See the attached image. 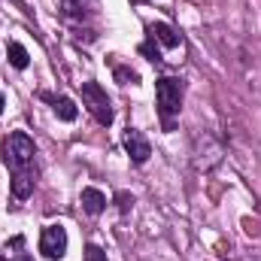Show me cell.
Returning a JSON list of instances; mask_svg holds the SVG:
<instances>
[{
    "instance_id": "cell-1",
    "label": "cell",
    "mask_w": 261,
    "mask_h": 261,
    "mask_svg": "<svg viewBox=\"0 0 261 261\" xmlns=\"http://www.w3.org/2000/svg\"><path fill=\"white\" fill-rule=\"evenodd\" d=\"M0 158L12 173V179H9L12 195L18 200H28L34 195V186H37V164H34L37 161V146H34V140L24 130H12L0 143Z\"/></svg>"
},
{
    "instance_id": "cell-2",
    "label": "cell",
    "mask_w": 261,
    "mask_h": 261,
    "mask_svg": "<svg viewBox=\"0 0 261 261\" xmlns=\"http://www.w3.org/2000/svg\"><path fill=\"white\" fill-rule=\"evenodd\" d=\"M182 97H186V82L176 76H161L155 82V100H158V116L164 122V130H173V119L182 110Z\"/></svg>"
},
{
    "instance_id": "cell-3",
    "label": "cell",
    "mask_w": 261,
    "mask_h": 261,
    "mask_svg": "<svg viewBox=\"0 0 261 261\" xmlns=\"http://www.w3.org/2000/svg\"><path fill=\"white\" fill-rule=\"evenodd\" d=\"M82 103L88 107V113H91L100 125H113V119H116L113 103H110L107 91H103L97 82H82Z\"/></svg>"
},
{
    "instance_id": "cell-4",
    "label": "cell",
    "mask_w": 261,
    "mask_h": 261,
    "mask_svg": "<svg viewBox=\"0 0 261 261\" xmlns=\"http://www.w3.org/2000/svg\"><path fill=\"white\" fill-rule=\"evenodd\" d=\"M192 155H195L197 170H213L222 161V146L216 143V137L210 130H197L192 140Z\"/></svg>"
},
{
    "instance_id": "cell-5",
    "label": "cell",
    "mask_w": 261,
    "mask_h": 261,
    "mask_svg": "<svg viewBox=\"0 0 261 261\" xmlns=\"http://www.w3.org/2000/svg\"><path fill=\"white\" fill-rule=\"evenodd\" d=\"M40 252H43L49 261L64 258V252H67L64 225H46V228H43V234H40Z\"/></svg>"
},
{
    "instance_id": "cell-6",
    "label": "cell",
    "mask_w": 261,
    "mask_h": 261,
    "mask_svg": "<svg viewBox=\"0 0 261 261\" xmlns=\"http://www.w3.org/2000/svg\"><path fill=\"white\" fill-rule=\"evenodd\" d=\"M122 143H125V149H128V155H130V161H134V164H146V161H149V155H152V146H149V140H146V137H143L137 128H128V130H125Z\"/></svg>"
},
{
    "instance_id": "cell-7",
    "label": "cell",
    "mask_w": 261,
    "mask_h": 261,
    "mask_svg": "<svg viewBox=\"0 0 261 261\" xmlns=\"http://www.w3.org/2000/svg\"><path fill=\"white\" fill-rule=\"evenodd\" d=\"M61 12L70 21H88L97 12V0H61Z\"/></svg>"
},
{
    "instance_id": "cell-8",
    "label": "cell",
    "mask_w": 261,
    "mask_h": 261,
    "mask_svg": "<svg viewBox=\"0 0 261 261\" xmlns=\"http://www.w3.org/2000/svg\"><path fill=\"white\" fill-rule=\"evenodd\" d=\"M79 200H82V210H85L88 216H100V213L107 210V195H103L100 189H94V186L82 189V195H79Z\"/></svg>"
},
{
    "instance_id": "cell-9",
    "label": "cell",
    "mask_w": 261,
    "mask_h": 261,
    "mask_svg": "<svg viewBox=\"0 0 261 261\" xmlns=\"http://www.w3.org/2000/svg\"><path fill=\"white\" fill-rule=\"evenodd\" d=\"M149 37H152V40H158V43H161V46H167V49H176V46L182 43V37H179L170 24H164V21L149 24Z\"/></svg>"
},
{
    "instance_id": "cell-10",
    "label": "cell",
    "mask_w": 261,
    "mask_h": 261,
    "mask_svg": "<svg viewBox=\"0 0 261 261\" xmlns=\"http://www.w3.org/2000/svg\"><path fill=\"white\" fill-rule=\"evenodd\" d=\"M43 100L52 103V110H55V116H58L61 122H76L79 110H76V103H73L70 97H52V94H43Z\"/></svg>"
},
{
    "instance_id": "cell-11",
    "label": "cell",
    "mask_w": 261,
    "mask_h": 261,
    "mask_svg": "<svg viewBox=\"0 0 261 261\" xmlns=\"http://www.w3.org/2000/svg\"><path fill=\"white\" fill-rule=\"evenodd\" d=\"M9 64L15 67V70H24V67L31 64V55H28V49L21 46V43H9Z\"/></svg>"
},
{
    "instance_id": "cell-12",
    "label": "cell",
    "mask_w": 261,
    "mask_h": 261,
    "mask_svg": "<svg viewBox=\"0 0 261 261\" xmlns=\"http://www.w3.org/2000/svg\"><path fill=\"white\" fill-rule=\"evenodd\" d=\"M116 79L122 82V85H137L140 82V76H137V70H130V67H122V64H116Z\"/></svg>"
},
{
    "instance_id": "cell-13",
    "label": "cell",
    "mask_w": 261,
    "mask_h": 261,
    "mask_svg": "<svg viewBox=\"0 0 261 261\" xmlns=\"http://www.w3.org/2000/svg\"><path fill=\"white\" fill-rule=\"evenodd\" d=\"M140 52H143V55H146V58H149L152 64H158V61H161V55H158V49L152 46V37H149V40H146V43L140 46Z\"/></svg>"
},
{
    "instance_id": "cell-14",
    "label": "cell",
    "mask_w": 261,
    "mask_h": 261,
    "mask_svg": "<svg viewBox=\"0 0 261 261\" xmlns=\"http://www.w3.org/2000/svg\"><path fill=\"white\" fill-rule=\"evenodd\" d=\"M85 261H107V252H103L100 246L88 243V246H85Z\"/></svg>"
},
{
    "instance_id": "cell-15",
    "label": "cell",
    "mask_w": 261,
    "mask_h": 261,
    "mask_svg": "<svg viewBox=\"0 0 261 261\" xmlns=\"http://www.w3.org/2000/svg\"><path fill=\"white\" fill-rule=\"evenodd\" d=\"M116 203H119V210H122V213H128L130 206H134V195H128V192H119V195H116Z\"/></svg>"
},
{
    "instance_id": "cell-16",
    "label": "cell",
    "mask_w": 261,
    "mask_h": 261,
    "mask_svg": "<svg viewBox=\"0 0 261 261\" xmlns=\"http://www.w3.org/2000/svg\"><path fill=\"white\" fill-rule=\"evenodd\" d=\"M3 107H6V97H3V91H0V113H3Z\"/></svg>"
},
{
    "instance_id": "cell-17",
    "label": "cell",
    "mask_w": 261,
    "mask_h": 261,
    "mask_svg": "<svg viewBox=\"0 0 261 261\" xmlns=\"http://www.w3.org/2000/svg\"><path fill=\"white\" fill-rule=\"evenodd\" d=\"M21 261H31V255H21Z\"/></svg>"
}]
</instances>
